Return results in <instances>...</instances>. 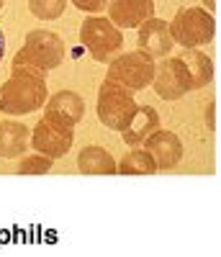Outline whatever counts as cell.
I'll list each match as a JSON object with an SVG mask.
<instances>
[{"instance_id": "obj_5", "label": "cell", "mask_w": 221, "mask_h": 257, "mask_svg": "<svg viewBox=\"0 0 221 257\" xmlns=\"http://www.w3.org/2000/svg\"><path fill=\"white\" fill-rule=\"evenodd\" d=\"M154 62L149 54H144L142 49L126 52V54H116L114 59L108 62V75L105 80L121 85L126 90H144L147 85H152L154 77Z\"/></svg>"}, {"instance_id": "obj_3", "label": "cell", "mask_w": 221, "mask_h": 257, "mask_svg": "<svg viewBox=\"0 0 221 257\" xmlns=\"http://www.w3.org/2000/svg\"><path fill=\"white\" fill-rule=\"evenodd\" d=\"M64 59V41L59 34L47 31V29H34L31 34H26L24 47L18 49V54L13 57V67L16 64H26V67L49 72L57 70Z\"/></svg>"}, {"instance_id": "obj_4", "label": "cell", "mask_w": 221, "mask_h": 257, "mask_svg": "<svg viewBox=\"0 0 221 257\" xmlns=\"http://www.w3.org/2000/svg\"><path fill=\"white\" fill-rule=\"evenodd\" d=\"M80 41L95 62H111L124 49V34L103 16H87L80 26Z\"/></svg>"}, {"instance_id": "obj_8", "label": "cell", "mask_w": 221, "mask_h": 257, "mask_svg": "<svg viewBox=\"0 0 221 257\" xmlns=\"http://www.w3.org/2000/svg\"><path fill=\"white\" fill-rule=\"evenodd\" d=\"M72 128L70 126H62V123H54L49 118H41L34 132H31V139L29 144L34 147V152H41L52 160H59L64 157L72 149Z\"/></svg>"}, {"instance_id": "obj_14", "label": "cell", "mask_w": 221, "mask_h": 257, "mask_svg": "<svg viewBox=\"0 0 221 257\" xmlns=\"http://www.w3.org/2000/svg\"><path fill=\"white\" fill-rule=\"evenodd\" d=\"M77 170L82 175H116L119 173V162L108 149L98 144H87L80 149L77 155Z\"/></svg>"}, {"instance_id": "obj_16", "label": "cell", "mask_w": 221, "mask_h": 257, "mask_svg": "<svg viewBox=\"0 0 221 257\" xmlns=\"http://www.w3.org/2000/svg\"><path fill=\"white\" fill-rule=\"evenodd\" d=\"M188 70L190 77V90H201L213 80V62L208 54H203L201 49H185L183 54H178Z\"/></svg>"}, {"instance_id": "obj_17", "label": "cell", "mask_w": 221, "mask_h": 257, "mask_svg": "<svg viewBox=\"0 0 221 257\" xmlns=\"http://www.w3.org/2000/svg\"><path fill=\"white\" fill-rule=\"evenodd\" d=\"M119 173L121 175H154L157 167H154V160L147 155L144 147H131L119 160Z\"/></svg>"}, {"instance_id": "obj_19", "label": "cell", "mask_w": 221, "mask_h": 257, "mask_svg": "<svg viewBox=\"0 0 221 257\" xmlns=\"http://www.w3.org/2000/svg\"><path fill=\"white\" fill-rule=\"evenodd\" d=\"M64 8H67V0H29V11L41 18V21H57L62 18Z\"/></svg>"}, {"instance_id": "obj_9", "label": "cell", "mask_w": 221, "mask_h": 257, "mask_svg": "<svg viewBox=\"0 0 221 257\" xmlns=\"http://www.w3.org/2000/svg\"><path fill=\"white\" fill-rule=\"evenodd\" d=\"M147 149V155L154 160V167L165 173V170L178 167L183 160V142L175 132H165V128H154V132L139 144Z\"/></svg>"}, {"instance_id": "obj_20", "label": "cell", "mask_w": 221, "mask_h": 257, "mask_svg": "<svg viewBox=\"0 0 221 257\" xmlns=\"http://www.w3.org/2000/svg\"><path fill=\"white\" fill-rule=\"evenodd\" d=\"M75 8L85 11V13H100L105 6H108V0H72Z\"/></svg>"}, {"instance_id": "obj_2", "label": "cell", "mask_w": 221, "mask_h": 257, "mask_svg": "<svg viewBox=\"0 0 221 257\" xmlns=\"http://www.w3.org/2000/svg\"><path fill=\"white\" fill-rule=\"evenodd\" d=\"M216 34V21L213 13L206 8H180L170 21V36L175 44H180L183 49H201L213 41Z\"/></svg>"}, {"instance_id": "obj_6", "label": "cell", "mask_w": 221, "mask_h": 257, "mask_svg": "<svg viewBox=\"0 0 221 257\" xmlns=\"http://www.w3.org/2000/svg\"><path fill=\"white\" fill-rule=\"evenodd\" d=\"M137 111V100L131 90L121 88V85L105 80L98 90V118L103 126L114 128V132H124L126 123L131 121Z\"/></svg>"}, {"instance_id": "obj_18", "label": "cell", "mask_w": 221, "mask_h": 257, "mask_svg": "<svg viewBox=\"0 0 221 257\" xmlns=\"http://www.w3.org/2000/svg\"><path fill=\"white\" fill-rule=\"evenodd\" d=\"M54 160L41 155V152H34V155H21V162H18V175H47L52 170Z\"/></svg>"}, {"instance_id": "obj_21", "label": "cell", "mask_w": 221, "mask_h": 257, "mask_svg": "<svg viewBox=\"0 0 221 257\" xmlns=\"http://www.w3.org/2000/svg\"><path fill=\"white\" fill-rule=\"evenodd\" d=\"M3 54H6V39H3V31H0V62H3Z\"/></svg>"}, {"instance_id": "obj_10", "label": "cell", "mask_w": 221, "mask_h": 257, "mask_svg": "<svg viewBox=\"0 0 221 257\" xmlns=\"http://www.w3.org/2000/svg\"><path fill=\"white\" fill-rule=\"evenodd\" d=\"M82 116H85V100L75 90H59L49 95L47 103H44V118H49L54 123L75 128L82 121Z\"/></svg>"}, {"instance_id": "obj_1", "label": "cell", "mask_w": 221, "mask_h": 257, "mask_svg": "<svg viewBox=\"0 0 221 257\" xmlns=\"http://www.w3.org/2000/svg\"><path fill=\"white\" fill-rule=\"evenodd\" d=\"M49 98L47 80L41 70L26 67V64H16L11 77L0 88V113L3 116H29L39 111Z\"/></svg>"}, {"instance_id": "obj_12", "label": "cell", "mask_w": 221, "mask_h": 257, "mask_svg": "<svg viewBox=\"0 0 221 257\" xmlns=\"http://www.w3.org/2000/svg\"><path fill=\"white\" fill-rule=\"evenodd\" d=\"M137 41H139V49L144 54H149L152 59L167 57L172 52V44H175L172 36H170V24H167V21H162V18H157V16L147 18L144 24L139 26Z\"/></svg>"}, {"instance_id": "obj_22", "label": "cell", "mask_w": 221, "mask_h": 257, "mask_svg": "<svg viewBox=\"0 0 221 257\" xmlns=\"http://www.w3.org/2000/svg\"><path fill=\"white\" fill-rule=\"evenodd\" d=\"M203 3H206V11H208V13H213V6H216V0H203Z\"/></svg>"}, {"instance_id": "obj_23", "label": "cell", "mask_w": 221, "mask_h": 257, "mask_svg": "<svg viewBox=\"0 0 221 257\" xmlns=\"http://www.w3.org/2000/svg\"><path fill=\"white\" fill-rule=\"evenodd\" d=\"M3 3H6V0H0V11H3Z\"/></svg>"}, {"instance_id": "obj_13", "label": "cell", "mask_w": 221, "mask_h": 257, "mask_svg": "<svg viewBox=\"0 0 221 257\" xmlns=\"http://www.w3.org/2000/svg\"><path fill=\"white\" fill-rule=\"evenodd\" d=\"M31 128L21 121H0V157L3 160H16L31 147Z\"/></svg>"}, {"instance_id": "obj_7", "label": "cell", "mask_w": 221, "mask_h": 257, "mask_svg": "<svg viewBox=\"0 0 221 257\" xmlns=\"http://www.w3.org/2000/svg\"><path fill=\"white\" fill-rule=\"evenodd\" d=\"M152 88L162 100H178L190 93V77L180 57H165L160 64H154Z\"/></svg>"}, {"instance_id": "obj_11", "label": "cell", "mask_w": 221, "mask_h": 257, "mask_svg": "<svg viewBox=\"0 0 221 257\" xmlns=\"http://www.w3.org/2000/svg\"><path fill=\"white\" fill-rule=\"evenodd\" d=\"M108 21L116 29H139L154 16V0H108Z\"/></svg>"}, {"instance_id": "obj_15", "label": "cell", "mask_w": 221, "mask_h": 257, "mask_svg": "<svg viewBox=\"0 0 221 257\" xmlns=\"http://www.w3.org/2000/svg\"><path fill=\"white\" fill-rule=\"evenodd\" d=\"M154 128H160V113L152 105H137V111L131 116V121L126 123V128L121 132V137L129 147H139Z\"/></svg>"}]
</instances>
